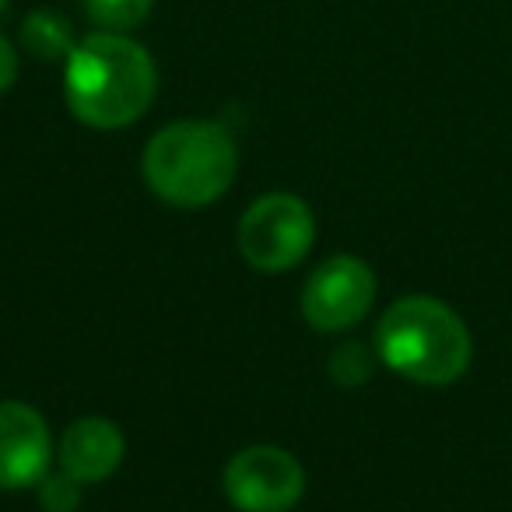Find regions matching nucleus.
<instances>
[{"instance_id":"1","label":"nucleus","mask_w":512,"mask_h":512,"mask_svg":"<svg viewBox=\"0 0 512 512\" xmlns=\"http://www.w3.org/2000/svg\"><path fill=\"white\" fill-rule=\"evenodd\" d=\"M155 88V60L127 32H92L67 57L64 95L74 120L85 127H130L148 113Z\"/></svg>"},{"instance_id":"14","label":"nucleus","mask_w":512,"mask_h":512,"mask_svg":"<svg viewBox=\"0 0 512 512\" xmlns=\"http://www.w3.org/2000/svg\"><path fill=\"white\" fill-rule=\"evenodd\" d=\"M4 4H8V0H0V8H4Z\"/></svg>"},{"instance_id":"11","label":"nucleus","mask_w":512,"mask_h":512,"mask_svg":"<svg viewBox=\"0 0 512 512\" xmlns=\"http://www.w3.org/2000/svg\"><path fill=\"white\" fill-rule=\"evenodd\" d=\"M376 372V355H372L365 344H341V348L330 355V376L341 386H362Z\"/></svg>"},{"instance_id":"12","label":"nucleus","mask_w":512,"mask_h":512,"mask_svg":"<svg viewBox=\"0 0 512 512\" xmlns=\"http://www.w3.org/2000/svg\"><path fill=\"white\" fill-rule=\"evenodd\" d=\"M36 488H39V505L46 512H74L81 505V481L67 474L64 467L57 474H46Z\"/></svg>"},{"instance_id":"4","label":"nucleus","mask_w":512,"mask_h":512,"mask_svg":"<svg viewBox=\"0 0 512 512\" xmlns=\"http://www.w3.org/2000/svg\"><path fill=\"white\" fill-rule=\"evenodd\" d=\"M239 253L264 274L292 271L306 260L316 239V221L295 193H267L239 218Z\"/></svg>"},{"instance_id":"10","label":"nucleus","mask_w":512,"mask_h":512,"mask_svg":"<svg viewBox=\"0 0 512 512\" xmlns=\"http://www.w3.org/2000/svg\"><path fill=\"white\" fill-rule=\"evenodd\" d=\"M155 0H85L88 18L102 25V32H130L151 15Z\"/></svg>"},{"instance_id":"8","label":"nucleus","mask_w":512,"mask_h":512,"mask_svg":"<svg viewBox=\"0 0 512 512\" xmlns=\"http://www.w3.org/2000/svg\"><path fill=\"white\" fill-rule=\"evenodd\" d=\"M123 453H127V442H123L120 425L109 418H81L67 425L57 449L60 467L78 477L81 484H99L109 474H116Z\"/></svg>"},{"instance_id":"3","label":"nucleus","mask_w":512,"mask_h":512,"mask_svg":"<svg viewBox=\"0 0 512 512\" xmlns=\"http://www.w3.org/2000/svg\"><path fill=\"white\" fill-rule=\"evenodd\" d=\"M144 179L172 207H207L232 186L239 148L214 120H176L144 148Z\"/></svg>"},{"instance_id":"13","label":"nucleus","mask_w":512,"mask_h":512,"mask_svg":"<svg viewBox=\"0 0 512 512\" xmlns=\"http://www.w3.org/2000/svg\"><path fill=\"white\" fill-rule=\"evenodd\" d=\"M18 81V50L8 36H0V95Z\"/></svg>"},{"instance_id":"5","label":"nucleus","mask_w":512,"mask_h":512,"mask_svg":"<svg viewBox=\"0 0 512 512\" xmlns=\"http://www.w3.org/2000/svg\"><path fill=\"white\" fill-rule=\"evenodd\" d=\"M221 488L239 512H288L306 491V470L288 449L249 446L228 460Z\"/></svg>"},{"instance_id":"6","label":"nucleus","mask_w":512,"mask_h":512,"mask_svg":"<svg viewBox=\"0 0 512 512\" xmlns=\"http://www.w3.org/2000/svg\"><path fill=\"white\" fill-rule=\"evenodd\" d=\"M376 302V274L358 256H330L302 288V316L320 334H337L362 320Z\"/></svg>"},{"instance_id":"2","label":"nucleus","mask_w":512,"mask_h":512,"mask_svg":"<svg viewBox=\"0 0 512 512\" xmlns=\"http://www.w3.org/2000/svg\"><path fill=\"white\" fill-rule=\"evenodd\" d=\"M376 355L411 383L449 386L467 372L474 341L467 323L446 302L432 295H407L379 320Z\"/></svg>"},{"instance_id":"9","label":"nucleus","mask_w":512,"mask_h":512,"mask_svg":"<svg viewBox=\"0 0 512 512\" xmlns=\"http://www.w3.org/2000/svg\"><path fill=\"white\" fill-rule=\"evenodd\" d=\"M22 43H25V50H29L32 57L50 64V60H67V57H71V50L78 46V39H74L71 22H67L60 11L39 8V11H32V15L25 18Z\"/></svg>"},{"instance_id":"7","label":"nucleus","mask_w":512,"mask_h":512,"mask_svg":"<svg viewBox=\"0 0 512 512\" xmlns=\"http://www.w3.org/2000/svg\"><path fill=\"white\" fill-rule=\"evenodd\" d=\"M50 428L36 407L0 400V491H22L50 474Z\"/></svg>"}]
</instances>
